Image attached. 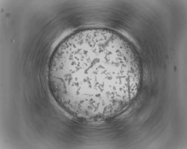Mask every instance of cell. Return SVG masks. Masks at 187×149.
Segmentation results:
<instances>
[{
    "label": "cell",
    "instance_id": "1",
    "mask_svg": "<svg viewBox=\"0 0 187 149\" xmlns=\"http://www.w3.org/2000/svg\"><path fill=\"white\" fill-rule=\"evenodd\" d=\"M117 56L104 46H85L57 59L49 77L57 88L70 96L102 100L115 93V84L126 80L125 68L120 67Z\"/></svg>",
    "mask_w": 187,
    "mask_h": 149
}]
</instances>
